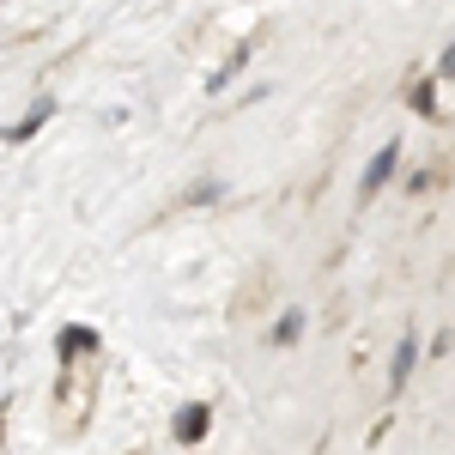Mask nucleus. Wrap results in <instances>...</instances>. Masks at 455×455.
Here are the masks:
<instances>
[{
  "label": "nucleus",
  "mask_w": 455,
  "mask_h": 455,
  "mask_svg": "<svg viewBox=\"0 0 455 455\" xmlns=\"http://www.w3.org/2000/svg\"><path fill=\"white\" fill-rule=\"evenodd\" d=\"M395 164H401V146L388 140L383 152H377V158L364 164V176H358V201H377V188H383L388 176H395Z\"/></svg>",
  "instance_id": "f257e3e1"
},
{
  "label": "nucleus",
  "mask_w": 455,
  "mask_h": 455,
  "mask_svg": "<svg viewBox=\"0 0 455 455\" xmlns=\"http://www.w3.org/2000/svg\"><path fill=\"white\" fill-rule=\"evenodd\" d=\"M207 425H212V413L195 401V407H182V413H176L171 437H176V443H201V437H207Z\"/></svg>",
  "instance_id": "f03ea898"
},
{
  "label": "nucleus",
  "mask_w": 455,
  "mask_h": 455,
  "mask_svg": "<svg viewBox=\"0 0 455 455\" xmlns=\"http://www.w3.org/2000/svg\"><path fill=\"white\" fill-rule=\"evenodd\" d=\"M413 364H419V340L407 334V340L395 347V371H388V388H407V377H413Z\"/></svg>",
  "instance_id": "7ed1b4c3"
},
{
  "label": "nucleus",
  "mask_w": 455,
  "mask_h": 455,
  "mask_svg": "<svg viewBox=\"0 0 455 455\" xmlns=\"http://www.w3.org/2000/svg\"><path fill=\"white\" fill-rule=\"evenodd\" d=\"M61 358H85V352H98V328H61Z\"/></svg>",
  "instance_id": "20e7f679"
},
{
  "label": "nucleus",
  "mask_w": 455,
  "mask_h": 455,
  "mask_svg": "<svg viewBox=\"0 0 455 455\" xmlns=\"http://www.w3.org/2000/svg\"><path fill=\"white\" fill-rule=\"evenodd\" d=\"M298 334H304V315L291 310V315H280V322H274V334H267V340H274V347H291Z\"/></svg>",
  "instance_id": "39448f33"
},
{
  "label": "nucleus",
  "mask_w": 455,
  "mask_h": 455,
  "mask_svg": "<svg viewBox=\"0 0 455 455\" xmlns=\"http://www.w3.org/2000/svg\"><path fill=\"white\" fill-rule=\"evenodd\" d=\"M43 116H49V104H36L31 116H25V122H19V128H12V140H25V134H36V128H43Z\"/></svg>",
  "instance_id": "423d86ee"
},
{
  "label": "nucleus",
  "mask_w": 455,
  "mask_h": 455,
  "mask_svg": "<svg viewBox=\"0 0 455 455\" xmlns=\"http://www.w3.org/2000/svg\"><path fill=\"white\" fill-rule=\"evenodd\" d=\"M413 109H419V116H437V109H431V79L413 85Z\"/></svg>",
  "instance_id": "0eeeda50"
},
{
  "label": "nucleus",
  "mask_w": 455,
  "mask_h": 455,
  "mask_svg": "<svg viewBox=\"0 0 455 455\" xmlns=\"http://www.w3.org/2000/svg\"><path fill=\"white\" fill-rule=\"evenodd\" d=\"M437 73H443V79H455V43L443 49V55H437Z\"/></svg>",
  "instance_id": "6e6552de"
}]
</instances>
